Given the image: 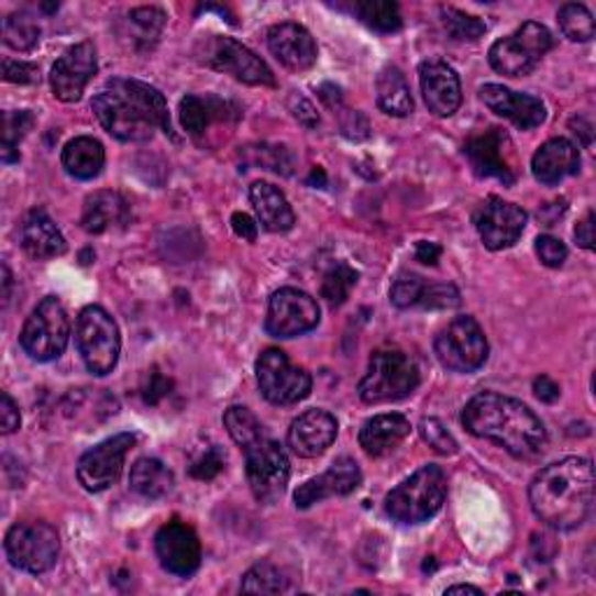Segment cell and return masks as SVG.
Masks as SVG:
<instances>
[{
  "instance_id": "91938a15",
  "label": "cell",
  "mask_w": 596,
  "mask_h": 596,
  "mask_svg": "<svg viewBox=\"0 0 596 596\" xmlns=\"http://www.w3.org/2000/svg\"><path fill=\"white\" fill-rule=\"evenodd\" d=\"M571 129H573V133L575 135H581L583 137V145L585 147H589L592 145V124L587 122V119L585 117H573L571 119Z\"/></svg>"
},
{
  "instance_id": "816d5d0a",
  "label": "cell",
  "mask_w": 596,
  "mask_h": 596,
  "mask_svg": "<svg viewBox=\"0 0 596 596\" xmlns=\"http://www.w3.org/2000/svg\"><path fill=\"white\" fill-rule=\"evenodd\" d=\"M289 110L306 129H314L317 124H320V117H317L314 106L303 96H298V93L289 96Z\"/></svg>"
},
{
  "instance_id": "8d00e7d4",
  "label": "cell",
  "mask_w": 596,
  "mask_h": 596,
  "mask_svg": "<svg viewBox=\"0 0 596 596\" xmlns=\"http://www.w3.org/2000/svg\"><path fill=\"white\" fill-rule=\"evenodd\" d=\"M224 427L235 445L247 450L256 441L264 439V427L245 406H231L224 412Z\"/></svg>"
},
{
  "instance_id": "f5cc1de1",
  "label": "cell",
  "mask_w": 596,
  "mask_h": 596,
  "mask_svg": "<svg viewBox=\"0 0 596 596\" xmlns=\"http://www.w3.org/2000/svg\"><path fill=\"white\" fill-rule=\"evenodd\" d=\"M19 424H22V415H19L12 396L3 391L0 394V427H3V433H14Z\"/></svg>"
},
{
  "instance_id": "4316f807",
  "label": "cell",
  "mask_w": 596,
  "mask_h": 596,
  "mask_svg": "<svg viewBox=\"0 0 596 596\" xmlns=\"http://www.w3.org/2000/svg\"><path fill=\"white\" fill-rule=\"evenodd\" d=\"M238 117H241V110L217 96L189 93L180 101V122L185 131L191 137H196V141L198 137H203L212 124L229 122V119H238Z\"/></svg>"
},
{
  "instance_id": "f35d334b",
  "label": "cell",
  "mask_w": 596,
  "mask_h": 596,
  "mask_svg": "<svg viewBox=\"0 0 596 596\" xmlns=\"http://www.w3.org/2000/svg\"><path fill=\"white\" fill-rule=\"evenodd\" d=\"M356 280H360V273L345 262L331 266L322 280V298L331 308H341L350 298V291L356 285Z\"/></svg>"
},
{
  "instance_id": "8992f818",
  "label": "cell",
  "mask_w": 596,
  "mask_h": 596,
  "mask_svg": "<svg viewBox=\"0 0 596 596\" xmlns=\"http://www.w3.org/2000/svg\"><path fill=\"white\" fill-rule=\"evenodd\" d=\"M70 341V320L64 303L56 296H47L35 306L26 320L19 345L33 362H54L62 356Z\"/></svg>"
},
{
  "instance_id": "ffe728a7",
  "label": "cell",
  "mask_w": 596,
  "mask_h": 596,
  "mask_svg": "<svg viewBox=\"0 0 596 596\" xmlns=\"http://www.w3.org/2000/svg\"><path fill=\"white\" fill-rule=\"evenodd\" d=\"M360 485H362L360 466H356V462L350 460V456H343V460L333 462L329 471L298 487L294 494V501L296 508L306 510L324 499H331V496H347Z\"/></svg>"
},
{
  "instance_id": "9a60e30c",
  "label": "cell",
  "mask_w": 596,
  "mask_h": 596,
  "mask_svg": "<svg viewBox=\"0 0 596 596\" xmlns=\"http://www.w3.org/2000/svg\"><path fill=\"white\" fill-rule=\"evenodd\" d=\"M320 324V306L301 289H277L268 301L266 331L273 338H296Z\"/></svg>"
},
{
  "instance_id": "cb8c5ba5",
  "label": "cell",
  "mask_w": 596,
  "mask_h": 596,
  "mask_svg": "<svg viewBox=\"0 0 596 596\" xmlns=\"http://www.w3.org/2000/svg\"><path fill=\"white\" fill-rule=\"evenodd\" d=\"M271 54L291 73L310 70L317 62V45L310 31L301 24L285 22L268 31Z\"/></svg>"
},
{
  "instance_id": "c3c4849f",
  "label": "cell",
  "mask_w": 596,
  "mask_h": 596,
  "mask_svg": "<svg viewBox=\"0 0 596 596\" xmlns=\"http://www.w3.org/2000/svg\"><path fill=\"white\" fill-rule=\"evenodd\" d=\"M536 254H539L541 264H545L548 268H560L566 262L569 250L562 241H558V238L539 235L536 238Z\"/></svg>"
},
{
  "instance_id": "e575fe53",
  "label": "cell",
  "mask_w": 596,
  "mask_h": 596,
  "mask_svg": "<svg viewBox=\"0 0 596 596\" xmlns=\"http://www.w3.org/2000/svg\"><path fill=\"white\" fill-rule=\"evenodd\" d=\"M352 12L362 22L377 33H396L404 26L401 10L391 0H366V3H354Z\"/></svg>"
},
{
  "instance_id": "6da1fadb",
  "label": "cell",
  "mask_w": 596,
  "mask_h": 596,
  "mask_svg": "<svg viewBox=\"0 0 596 596\" xmlns=\"http://www.w3.org/2000/svg\"><path fill=\"white\" fill-rule=\"evenodd\" d=\"M529 504L536 518L558 531L585 525L594 508V466L585 456H566L533 475Z\"/></svg>"
},
{
  "instance_id": "e0dca14e",
  "label": "cell",
  "mask_w": 596,
  "mask_h": 596,
  "mask_svg": "<svg viewBox=\"0 0 596 596\" xmlns=\"http://www.w3.org/2000/svg\"><path fill=\"white\" fill-rule=\"evenodd\" d=\"M464 154L478 177H494L506 187L518 180V173L512 166V143L501 129H489L473 135L464 147Z\"/></svg>"
},
{
  "instance_id": "5b68a950",
  "label": "cell",
  "mask_w": 596,
  "mask_h": 596,
  "mask_svg": "<svg viewBox=\"0 0 596 596\" xmlns=\"http://www.w3.org/2000/svg\"><path fill=\"white\" fill-rule=\"evenodd\" d=\"M417 387H420V368L406 352L377 350L356 391L364 404L380 406L408 399Z\"/></svg>"
},
{
  "instance_id": "74e56055",
  "label": "cell",
  "mask_w": 596,
  "mask_h": 596,
  "mask_svg": "<svg viewBox=\"0 0 596 596\" xmlns=\"http://www.w3.org/2000/svg\"><path fill=\"white\" fill-rule=\"evenodd\" d=\"M33 124L35 119L29 110L3 114V143H0V158H3V164L19 162V141L33 129Z\"/></svg>"
},
{
  "instance_id": "4fadbf2b",
  "label": "cell",
  "mask_w": 596,
  "mask_h": 596,
  "mask_svg": "<svg viewBox=\"0 0 596 596\" xmlns=\"http://www.w3.org/2000/svg\"><path fill=\"white\" fill-rule=\"evenodd\" d=\"M245 473L256 501L275 504L289 483V460L280 443L271 439L256 441L245 450Z\"/></svg>"
},
{
  "instance_id": "83f0119b",
  "label": "cell",
  "mask_w": 596,
  "mask_h": 596,
  "mask_svg": "<svg viewBox=\"0 0 596 596\" xmlns=\"http://www.w3.org/2000/svg\"><path fill=\"white\" fill-rule=\"evenodd\" d=\"M250 201L254 206L256 217L266 231L271 233H285L294 229L296 214L287 201V196L271 183H254L250 187Z\"/></svg>"
},
{
  "instance_id": "7c38bea8",
  "label": "cell",
  "mask_w": 596,
  "mask_h": 596,
  "mask_svg": "<svg viewBox=\"0 0 596 596\" xmlns=\"http://www.w3.org/2000/svg\"><path fill=\"white\" fill-rule=\"evenodd\" d=\"M201 64L252 87H275V75L252 49L227 35H212L201 49Z\"/></svg>"
},
{
  "instance_id": "44dd1931",
  "label": "cell",
  "mask_w": 596,
  "mask_h": 596,
  "mask_svg": "<svg viewBox=\"0 0 596 596\" xmlns=\"http://www.w3.org/2000/svg\"><path fill=\"white\" fill-rule=\"evenodd\" d=\"M481 101L494 112L508 122H512L520 131H531L545 122V106L541 98L510 91L501 85H485L481 89Z\"/></svg>"
},
{
  "instance_id": "e7e4bbea",
  "label": "cell",
  "mask_w": 596,
  "mask_h": 596,
  "mask_svg": "<svg viewBox=\"0 0 596 596\" xmlns=\"http://www.w3.org/2000/svg\"><path fill=\"white\" fill-rule=\"evenodd\" d=\"M310 185H320V187H324L327 185V175H324V170L322 168H312V173H310V180H308Z\"/></svg>"
},
{
  "instance_id": "7dc6e473",
  "label": "cell",
  "mask_w": 596,
  "mask_h": 596,
  "mask_svg": "<svg viewBox=\"0 0 596 596\" xmlns=\"http://www.w3.org/2000/svg\"><path fill=\"white\" fill-rule=\"evenodd\" d=\"M460 303H462V298L454 285H424L420 303L417 306L424 310H450Z\"/></svg>"
},
{
  "instance_id": "ba28073f",
  "label": "cell",
  "mask_w": 596,
  "mask_h": 596,
  "mask_svg": "<svg viewBox=\"0 0 596 596\" xmlns=\"http://www.w3.org/2000/svg\"><path fill=\"white\" fill-rule=\"evenodd\" d=\"M552 45L554 37L543 24L527 22L508 37L496 40L489 49V66L508 77L529 75L541 64V58L552 49Z\"/></svg>"
},
{
  "instance_id": "ab89813d",
  "label": "cell",
  "mask_w": 596,
  "mask_h": 596,
  "mask_svg": "<svg viewBox=\"0 0 596 596\" xmlns=\"http://www.w3.org/2000/svg\"><path fill=\"white\" fill-rule=\"evenodd\" d=\"M241 587L247 594H283L289 589V578L277 566L262 562L243 575Z\"/></svg>"
},
{
  "instance_id": "52a82bcc",
  "label": "cell",
  "mask_w": 596,
  "mask_h": 596,
  "mask_svg": "<svg viewBox=\"0 0 596 596\" xmlns=\"http://www.w3.org/2000/svg\"><path fill=\"white\" fill-rule=\"evenodd\" d=\"M75 343L89 373L103 377L114 371L119 350H122V338H119L117 322L101 306H87L79 312Z\"/></svg>"
},
{
  "instance_id": "836d02e7",
  "label": "cell",
  "mask_w": 596,
  "mask_h": 596,
  "mask_svg": "<svg viewBox=\"0 0 596 596\" xmlns=\"http://www.w3.org/2000/svg\"><path fill=\"white\" fill-rule=\"evenodd\" d=\"M129 26H131V43L135 49H152L156 45L158 35H162L166 26V14L158 8H135L129 14Z\"/></svg>"
},
{
  "instance_id": "680465c9",
  "label": "cell",
  "mask_w": 596,
  "mask_h": 596,
  "mask_svg": "<svg viewBox=\"0 0 596 596\" xmlns=\"http://www.w3.org/2000/svg\"><path fill=\"white\" fill-rule=\"evenodd\" d=\"M415 256H417V262H422L427 266H435L441 260V247L435 245V243H417V250H415Z\"/></svg>"
},
{
  "instance_id": "f6af8a7d",
  "label": "cell",
  "mask_w": 596,
  "mask_h": 596,
  "mask_svg": "<svg viewBox=\"0 0 596 596\" xmlns=\"http://www.w3.org/2000/svg\"><path fill=\"white\" fill-rule=\"evenodd\" d=\"M420 435L433 452L445 454V456L460 452V445H456L454 435L448 431V427L441 420H435V417H424V420L420 422Z\"/></svg>"
},
{
  "instance_id": "5bb4252c",
  "label": "cell",
  "mask_w": 596,
  "mask_h": 596,
  "mask_svg": "<svg viewBox=\"0 0 596 596\" xmlns=\"http://www.w3.org/2000/svg\"><path fill=\"white\" fill-rule=\"evenodd\" d=\"M137 443L135 433H117L79 456L77 481L87 492H103L122 475L129 450Z\"/></svg>"
},
{
  "instance_id": "d590c367",
  "label": "cell",
  "mask_w": 596,
  "mask_h": 596,
  "mask_svg": "<svg viewBox=\"0 0 596 596\" xmlns=\"http://www.w3.org/2000/svg\"><path fill=\"white\" fill-rule=\"evenodd\" d=\"M241 156L247 166L273 170L277 175H291L296 166L294 152L285 145H250L243 150Z\"/></svg>"
},
{
  "instance_id": "3957f363",
  "label": "cell",
  "mask_w": 596,
  "mask_h": 596,
  "mask_svg": "<svg viewBox=\"0 0 596 596\" xmlns=\"http://www.w3.org/2000/svg\"><path fill=\"white\" fill-rule=\"evenodd\" d=\"M91 110L101 126L122 143H145L156 131H170L164 93L141 79H110L93 96Z\"/></svg>"
},
{
  "instance_id": "9c48e42d",
  "label": "cell",
  "mask_w": 596,
  "mask_h": 596,
  "mask_svg": "<svg viewBox=\"0 0 596 596\" xmlns=\"http://www.w3.org/2000/svg\"><path fill=\"white\" fill-rule=\"evenodd\" d=\"M62 541L47 522H16L5 533V554L14 569L40 575L47 573L56 560Z\"/></svg>"
},
{
  "instance_id": "ac0fdd59",
  "label": "cell",
  "mask_w": 596,
  "mask_h": 596,
  "mask_svg": "<svg viewBox=\"0 0 596 596\" xmlns=\"http://www.w3.org/2000/svg\"><path fill=\"white\" fill-rule=\"evenodd\" d=\"M154 550L164 571L180 575V578H189L201 566V541H198L196 531L180 520H173L158 529Z\"/></svg>"
},
{
  "instance_id": "7a4b0ae2",
  "label": "cell",
  "mask_w": 596,
  "mask_h": 596,
  "mask_svg": "<svg viewBox=\"0 0 596 596\" xmlns=\"http://www.w3.org/2000/svg\"><path fill=\"white\" fill-rule=\"evenodd\" d=\"M464 429L496 445H501L518 460H536L548 445V431L529 406L510 396L483 391L462 410Z\"/></svg>"
},
{
  "instance_id": "60d3db41",
  "label": "cell",
  "mask_w": 596,
  "mask_h": 596,
  "mask_svg": "<svg viewBox=\"0 0 596 596\" xmlns=\"http://www.w3.org/2000/svg\"><path fill=\"white\" fill-rule=\"evenodd\" d=\"M558 22H560L562 33L569 40H573V43H589V40L594 37V33H596L592 12L581 3L562 5V10L558 14Z\"/></svg>"
},
{
  "instance_id": "f907efd6",
  "label": "cell",
  "mask_w": 596,
  "mask_h": 596,
  "mask_svg": "<svg viewBox=\"0 0 596 596\" xmlns=\"http://www.w3.org/2000/svg\"><path fill=\"white\" fill-rule=\"evenodd\" d=\"M3 77H5V82H14V85H35L40 79V70L35 64L12 62V58H5Z\"/></svg>"
},
{
  "instance_id": "bcb514c9",
  "label": "cell",
  "mask_w": 596,
  "mask_h": 596,
  "mask_svg": "<svg viewBox=\"0 0 596 596\" xmlns=\"http://www.w3.org/2000/svg\"><path fill=\"white\" fill-rule=\"evenodd\" d=\"M224 466H227V454L217 445H210L196 456L194 464L189 466V473L196 481H212L224 471Z\"/></svg>"
},
{
  "instance_id": "6125c7cd",
  "label": "cell",
  "mask_w": 596,
  "mask_h": 596,
  "mask_svg": "<svg viewBox=\"0 0 596 596\" xmlns=\"http://www.w3.org/2000/svg\"><path fill=\"white\" fill-rule=\"evenodd\" d=\"M445 594H483V592L473 585H452L445 589Z\"/></svg>"
},
{
  "instance_id": "8fae6325",
  "label": "cell",
  "mask_w": 596,
  "mask_h": 596,
  "mask_svg": "<svg viewBox=\"0 0 596 596\" xmlns=\"http://www.w3.org/2000/svg\"><path fill=\"white\" fill-rule=\"evenodd\" d=\"M256 383L264 399L273 406H294L303 401L312 389L310 373L294 366L289 356L277 347L264 350L256 360Z\"/></svg>"
},
{
  "instance_id": "d6a6232c",
  "label": "cell",
  "mask_w": 596,
  "mask_h": 596,
  "mask_svg": "<svg viewBox=\"0 0 596 596\" xmlns=\"http://www.w3.org/2000/svg\"><path fill=\"white\" fill-rule=\"evenodd\" d=\"M377 108L391 117H408L415 108L410 87L404 73L396 66H387L377 75Z\"/></svg>"
},
{
  "instance_id": "4dcf8cb0",
  "label": "cell",
  "mask_w": 596,
  "mask_h": 596,
  "mask_svg": "<svg viewBox=\"0 0 596 596\" xmlns=\"http://www.w3.org/2000/svg\"><path fill=\"white\" fill-rule=\"evenodd\" d=\"M62 164L75 180H93L106 166V150L91 135H79L64 147Z\"/></svg>"
},
{
  "instance_id": "7402d4cb",
  "label": "cell",
  "mask_w": 596,
  "mask_h": 596,
  "mask_svg": "<svg viewBox=\"0 0 596 596\" xmlns=\"http://www.w3.org/2000/svg\"><path fill=\"white\" fill-rule=\"evenodd\" d=\"M338 435L335 417L327 410H306L298 415L289 427L287 443L296 456L303 460H314V456L324 454Z\"/></svg>"
},
{
  "instance_id": "b9f144b4",
  "label": "cell",
  "mask_w": 596,
  "mask_h": 596,
  "mask_svg": "<svg viewBox=\"0 0 596 596\" xmlns=\"http://www.w3.org/2000/svg\"><path fill=\"white\" fill-rule=\"evenodd\" d=\"M3 40H5L8 47H12L16 52H31L40 40V29L29 14L14 12L5 19Z\"/></svg>"
},
{
  "instance_id": "7bdbcfd3",
  "label": "cell",
  "mask_w": 596,
  "mask_h": 596,
  "mask_svg": "<svg viewBox=\"0 0 596 596\" xmlns=\"http://www.w3.org/2000/svg\"><path fill=\"white\" fill-rule=\"evenodd\" d=\"M441 14H443L445 31L454 40H462V43H466V40L473 43V40H481L487 33V24L478 16H471L456 8H443Z\"/></svg>"
},
{
  "instance_id": "30bf717a",
  "label": "cell",
  "mask_w": 596,
  "mask_h": 596,
  "mask_svg": "<svg viewBox=\"0 0 596 596\" xmlns=\"http://www.w3.org/2000/svg\"><path fill=\"white\" fill-rule=\"evenodd\" d=\"M433 350L439 362L454 373H475L485 366L489 356L485 331L471 314L456 317L448 329L435 335Z\"/></svg>"
},
{
  "instance_id": "db71d44e",
  "label": "cell",
  "mask_w": 596,
  "mask_h": 596,
  "mask_svg": "<svg viewBox=\"0 0 596 596\" xmlns=\"http://www.w3.org/2000/svg\"><path fill=\"white\" fill-rule=\"evenodd\" d=\"M341 129L347 137H352V141H364V137H368V122L362 112L347 110V114H343Z\"/></svg>"
},
{
  "instance_id": "be15d7a7",
  "label": "cell",
  "mask_w": 596,
  "mask_h": 596,
  "mask_svg": "<svg viewBox=\"0 0 596 596\" xmlns=\"http://www.w3.org/2000/svg\"><path fill=\"white\" fill-rule=\"evenodd\" d=\"M3 285H5V289H3V301L8 303V301H10V289H12V273H10L8 264H3Z\"/></svg>"
},
{
  "instance_id": "f1b7e54d",
  "label": "cell",
  "mask_w": 596,
  "mask_h": 596,
  "mask_svg": "<svg viewBox=\"0 0 596 596\" xmlns=\"http://www.w3.org/2000/svg\"><path fill=\"white\" fill-rule=\"evenodd\" d=\"M129 222V203L117 191H93L82 208V229L87 233H106Z\"/></svg>"
},
{
  "instance_id": "6f0895ef",
  "label": "cell",
  "mask_w": 596,
  "mask_h": 596,
  "mask_svg": "<svg viewBox=\"0 0 596 596\" xmlns=\"http://www.w3.org/2000/svg\"><path fill=\"white\" fill-rule=\"evenodd\" d=\"M575 243H578L583 250H594V212L592 210L585 214V220H581L578 227H575Z\"/></svg>"
},
{
  "instance_id": "2e32d148",
  "label": "cell",
  "mask_w": 596,
  "mask_h": 596,
  "mask_svg": "<svg viewBox=\"0 0 596 596\" xmlns=\"http://www.w3.org/2000/svg\"><path fill=\"white\" fill-rule=\"evenodd\" d=\"M527 220L529 214L520 206L508 203L499 196H489L473 217L475 229L481 233V241L492 252H499L518 243L527 227Z\"/></svg>"
},
{
  "instance_id": "681fc988",
  "label": "cell",
  "mask_w": 596,
  "mask_h": 596,
  "mask_svg": "<svg viewBox=\"0 0 596 596\" xmlns=\"http://www.w3.org/2000/svg\"><path fill=\"white\" fill-rule=\"evenodd\" d=\"M173 389V380L170 377H166L164 373H158L156 368L150 371L147 375V383L143 387V399L147 406H156V404H162L166 396L170 394Z\"/></svg>"
},
{
  "instance_id": "603a6c76",
  "label": "cell",
  "mask_w": 596,
  "mask_h": 596,
  "mask_svg": "<svg viewBox=\"0 0 596 596\" xmlns=\"http://www.w3.org/2000/svg\"><path fill=\"white\" fill-rule=\"evenodd\" d=\"M420 87L429 112L435 117H452L462 106V82L452 66L431 58L420 66Z\"/></svg>"
},
{
  "instance_id": "277c9868",
  "label": "cell",
  "mask_w": 596,
  "mask_h": 596,
  "mask_svg": "<svg viewBox=\"0 0 596 596\" xmlns=\"http://www.w3.org/2000/svg\"><path fill=\"white\" fill-rule=\"evenodd\" d=\"M445 496V471L435 464H427L387 494L385 510L399 525H422L443 508Z\"/></svg>"
},
{
  "instance_id": "f546056e",
  "label": "cell",
  "mask_w": 596,
  "mask_h": 596,
  "mask_svg": "<svg viewBox=\"0 0 596 596\" xmlns=\"http://www.w3.org/2000/svg\"><path fill=\"white\" fill-rule=\"evenodd\" d=\"M410 422L399 412L375 415L364 422L360 431V445L371 456H383L391 452L404 439H408Z\"/></svg>"
},
{
  "instance_id": "d6986e66",
  "label": "cell",
  "mask_w": 596,
  "mask_h": 596,
  "mask_svg": "<svg viewBox=\"0 0 596 596\" xmlns=\"http://www.w3.org/2000/svg\"><path fill=\"white\" fill-rule=\"evenodd\" d=\"M96 70H98L96 47L91 43L73 45L58 56V62L52 66L49 87L54 98L64 103H77Z\"/></svg>"
},
{
  "instance_id": "484cf974",
  "label": "cell",
  "mask_w": 596,
  "mask_h": 596,
  "mask_svg": "<svg viewBox=\"0 0 596 596\" xmlns=\"http://www.w3.org/2000/svg\"><path fill=\"white\" fill-rule=\"evenodd\" d=\"M19 243H22L24 252L35 262L56 260V256L66 254L68 250L64 233L58 231L52 217L40 208L24 217L22 229H19Z\"/></svg>"
},
{
  "instance_id": "d4e9b609",
  "label": "cell",
  "mask_w": 596,
  "mask_h": 596,
  "mask_svg": "<svg viewBox=\"0 0 596 596\" xmlns=\"http://www.w3.org/2000/svg\"><path fill=\"white\" fill-rule=\"evenodd\" d=\"M581 170V152L566 137H552L536 150L531 158V173L545 187L560 185L566 177Z\"/></svg>"
},
{
  "instance_id": "9f6ffc18",
  "label": "cell",
  "mask_w": 596,
  "mask_h": 596,
  "mask_svg": "<svg viewBox=\"0 0 596 596\" xmlns=\"http://www.w3.org/2000/svg\"><path fill=\"white\" fill-rule=\"evenodd\" d=\"M231 227H233V231H235L238 235L243 238V241H250V243L256 241V231H260V229H256V224H254V220H252L250 214H245V212H235V214L231 217Z\"/></svg>"
},
{
  "instance_id": "ee69618b",
  "label": "cell",
  "mask_w": 596,
  "mask_h": 596,
  "mask_svg": "<svg viewBox=\"0 0 596 596\" xmlns=\"http://www.w3.org/2000/svg\"><path fill=\"white\" fill-rule=\"evenodd\" d=\"M424 277L420 275H415V273H401L399 277H396L391 289H389V298H391V303L396 308H412L420 303V296L424 291Z\"/></svg>"
},
{
  "instance_id": "94428289",
  "label": "cell",
  "mask_w": 596,
  "mask_h": 596,
  "mask_svg": "<svg viewBox=\"0 0 596 596\" xmlns=\"http://www.w3.org/2000/svg\"><path fill=\"white\" fill-rule=\"evenodd\" d=\"M320 98L327 103V108L335 110V108H341L343 106V96H341V89L333 87V85H324L320 89Z\"/></svg>"
},
{
  "instance_id": "1f68e13d",
  "label": "cell",
  "mask_w": 596,
  "mask_h": 596,
  "mask_svg": "<svg viewBox=\"0 0 596 596\" xmlns=\"http://www.w3.org/2000/svg\"><path fill=\"white\" fill-rule=\"evenodd\" d=\"M129 485L135 494L145 496V499H164L175 487V475L164 462L143 456V460L133 464Z\"/></svg>"
},
{
  "instance_id": "11a10c76",
  "label": "cell",
  "mask_w": 596,
  "mask_h": 596,
  "mask_svg": "<svg viewBox=\"0 0 596 596\" xmlns=\"http://www.w3.org/2000/svg\"><path fill=\"white\" fill-rule=\"evenodd\" d=\"M533 394L539 396V399H541L543 404H554V401L560 399L562 389H560L558 383L552 380V377L541 375V377H536V380H533Z\"/></svg>"
}]
</instances>
